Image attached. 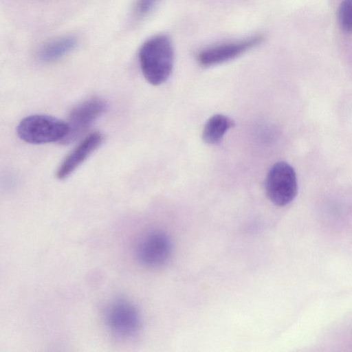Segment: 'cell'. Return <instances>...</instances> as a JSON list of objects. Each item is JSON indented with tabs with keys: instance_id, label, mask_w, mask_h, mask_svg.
Returning <instances> with one entry per match:
<instances>
[{
	"instance_id": "1",
	"label": "cell",
	"mask_w": 352,
	"mask_h": 352,
	"mask_svg": "<svg viewBox=\"0 0 352 352\" xmlns=\"http://www.w3.org/2000/svg\"><path fill=\"white\" fill-rule=\"evenodd\" d=\"M140 65L145 79L153 85L164 82L171 74L174 50L168 36L159 34L148 39L139 53Z\"/></svg>"
},
{
	"instance_id": "2",
	"label": "cell",
	"mask_w": 352,
	"mask_h": 352,
	"mask_svg": "<svg viewBox=\"0 0 352 352\" xmlns=\"http://www.w3.org/2000/svg\"><path fill=\"white\" fill-rule=\"evenodd\" d=\"M66 122L55 117L36 114L23 118L16 127L19 138L34 144L61 142L68 133Z\"/></svg>"
},
{
	"instance_id": "3",
	"label": "cell",
	"mask_w": 352,
	"mask_h": 352,
	"mask_svg": "<svg viewBox=\"0 0 352 352\" xmlns=\"http://www.w3.org/2000/svg\"><path fill=\"white\" fill-rule=\"evenodd\" d=\"M265 188L268 199L278 206H284L292 201L298 191L293 167L285 162L275 163L267 173Z\"/></svg>"
},
{
	"instance_id": "4",
	"label": "cell",
	"mask_w": 352,
	"mask_h": 352,
	"mask_svg": "<svg viewBox=\"0 0 352 352\" xmlns=\"http://www.w3.org/2000/svg\"><path fill=\"white\" fill-rule=\"evenodd\" d=\"M173 252L170 237L162 231H151L140 241L136 248L139 263L148 268H159L166 265Z\"/></svg>"
},
{
	"instance_id": "5",
	"label": "cell",
	"mask_w": 352,
	"mask_h": 352,
	"mask_svg": "<svg viewBox=\"0 0 352 352\" xmlns=\"http://www.w3.org/2000/svg\"><path fill=\"white\" fill-rule=\"evenodd\" d=\"M107 108L106 102L99 98H91L77 104L69 115L68 133L61 143L67 144L78 139Z\"/></svg>"
},
{
	"instance_id": "6",
	"label": "cell",
	"mask_w": 352,
	"mask_h": 352,
	"mask_svg": "<svg viewBox=\"0 0 352 352\" xmlns=\"http://www.w3.org/2000/svg\"><path fill=\"white\" fill-rule=\"evenodd\" d=\"M107 324L116 335L131 337L140 328V317L135 307L126 300H116L107 307L105 314Z\"/></svg>"
},
{
	"instance_id": "7",
	"label": "cell",
	"mask_w": 352,
	"mask_h": 352,
	"mask_svg": "<svg viewBox=\"0 0 352 352\" xmlns=\"http://www.w3.org/2000/svg\"><path fill=\"white\" fill-rule=\"evenodd\" d=\"M264 37L256 35L240 41L217 45L201 52L197 57L204 66L225 63L241 55L252 47L262 43Z\"/></svg>"
},
{
	"instance_id": "8",
	"label": "cell",
	"mask_w": 352,
	"mask_h": 352,
	"mask_svg": "<svg viewBox=\"0 0 352 352\" xmlns=\"http://www.w3.org/2000/svg\"><path fill=\"white\" fill-rule=\"evenodd\" d=\"M104 135L98 131L87 135L65 157L56 170V177L63 180L72 174L102 143Z\"/></svg>"
},
{
	"instance_id": "9",
	"label": "cell",
	"mask_w": 352,
	"mask_h": 352,
	"mask_svg": "<svg viewBox=\"0 0 352 352\" xmlns=\"http://www.w3.org/2000/svg\"><path fill=\"white\" fill-rule=\"evenodd\" d=\"M233 125L234 122L226 116L216 114L212 116L204 126L202 133L204 141L210 144L218 143Z\"/></svg>"
},
{
	"instance_id": "10",
	"label": "cell",
	"mask_w": 352,
	"mask_h": 352,
	"mask_svg": "<svg viewBox=\"0 0 352 352\" xmlns=\"http://www.w3.org/2000/svg\"><path fill=\"white\" fill-rule=\"evenodd\" d=\"M77 44L72 36H67L52 41L45 45L39 52V58L44 62H52L59 59L72 51Z\"/></svg>"
},
{
	"instance_id": "11",
	"label": "cell",
	"mask_w": 352,
	"mask_h": 352,
	"mask_svg": "<svg viewBox=\"0 0 352 352\" xmlns=\"http://www.w3.org/2000/svg\"><path fill=\"white\" fill-rule=\"evenodd\" d=\"M338 20L344 32H352V0L342 1L338 11Z\"/></svg>"
},
{
	"instance_id": "12",
	"label": "cell",
	"mask_w": 352,
	"mask_h": 352,
	"mask_svg": "<svg viewBox=\"0 0 352 352\" xmlns=\"http://www.w3.org/2000/svg\"><path fill=\"white\" fill-rule=\"evenodd\" d=\"M160 0H138L135 14L138 18L147 16L157 6Z\"/></svg>"
}]
</instances>
